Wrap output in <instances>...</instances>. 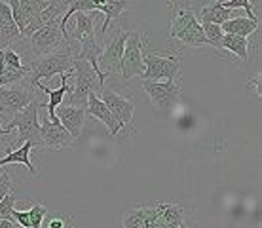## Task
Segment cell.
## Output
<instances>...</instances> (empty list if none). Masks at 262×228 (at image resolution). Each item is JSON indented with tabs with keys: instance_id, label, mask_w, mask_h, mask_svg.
Listing matches in <instances>:
<instances>
[{
	"instance_id": "cell-1",
	"label": "cell",
	"mask_w": 262,
	"mask_h": 228,
	"mask_svg": "<svg viewBox=\"0 0 262 228\" xmlns=\"http://www.w3.org/2000/svg\"><path fill=\"white\" fill-rule=\"evenodd\" d=\"M67 84H69V90H67V95L63 99V105L78 107L84 111L88 107L90 93H99L101 88H105V86H101L92 65L85 63V61H78V59L72 61V69L69 71V82Z\"/></svg>"
},
{
	"instance_id": "cell-2",
	"label": "cell",
	"mask_w": 262,
	"mask_h": 228,
	"mask_svg": "<svg viewBox=\"0 0 262 228\" xmlns=\"http://www.w3.org/2000/svg\"><path fill=\"white\" fill-rule=\"evenodd\" d=\"M72 61H74V46L71 42H67L57 52L31 61V65H29L31 72L25 78V84L34 88L38 82H42V78H52V76H57V74L63 76L72 69Z\"/></svg>"
},
{
	"instance_id": "cell-3",
	"label": "cell",
	"mask_w": 262,
	"mask_h": 228,
	"mask_svg": "<svg viewBox=\"0 0 262 228\" xmlns=\"http://www.w3.org/2000/svg\"><path fill=\"white\" fill-rule=\"evenodd\" d=\"M38 109H40L38 99H34V101H31L21 112L13 114V118L10 120V124L4 128L6 135H10V131L17 128V139H19V143H31L33 149H42Z\"/></svg>"
},
{
	"instance_id": "cell-4",
	"label": "cell",
	"mask_w": 262,
	"mask_h": 228,
	"mask_svg": "<svg viewBox=\"0 0 262 228\" xmlns=\"http://www.w3.org/2000/svg\"><path fill=\"white\" fill-rule=\"evenodd\" d=\"M146 52H148V34L143 33V31H129L127 38H125L122 72H120L125 80L143 74V59Z\"/></svg>"
},
{
	"instance_id": "cell-5",
	"label": "cell",
	"mask_w": 262,
	"mask_h": 228,
	"mask_svg": "<svg viewBox=\"0 0 262 228\" xmlns=\"http://www.w3.org/2000/svg\"><path fill=\"white\" fill-rule=\"evenodd\" d=\"M144 71L141 74L143 80L148 82H175L179 69H181V57L171 55V53H160V52H148L144 53L143 59Z\"/></svg>"
},
{
	"instance_id": "cell-6",
	"label": "cell",
	"mask_w": 262,
	"mask_h": 228,
	"mask_svg": "<svg viewBox=\"0 0 262 228\" xmlns=\"http://www.w3.org/2000/svg\"><path fill=\"white\" fill-rule=\"evenodd\" d=\"M129 31L116 29L103 46V53L99 57V71L103 74H120L122 72V57H124V46Z\"/></svg>"
},
{
	"instance_id": "cell-7",
	"label": "cell",
	"mask_w": 262,
	"mask_h": 228,
	"mask_svg": "<svg viewBox=\"0 0 262 228\" xmlns=\"http://www.w3.org/2000/svg\"><path fill=\"white\" fill-rule=\"evenodd\" d=\"M202 6V4H200ZM171 12L169 17V38H181L186 33H190L198 27H202V23L198 21V6H188L183 2H169L167 4Z\"/></svg>"
},
{
	"instance_id": "cell-8",
	"label": "cell",
	"mask_w": 262,
	"mask_h": 228,
	"mask_svg": "<svg viewBox=\"0 0 262 228\" xmlns=\"http://www.w3.org/2000/svg\"><path fill=\"white\" fill-rule=\"evenodd\" d=\"M143 90L158 111H171L181 101L183 90L177 82H148L143 80Z\"/></svg>"
},
{
	"instance_id": "cell-9",
	"label": "cell",
	"mask_w": 262,
	"mask_h": 228,
	"mask_svg": "<svg viewBox=\"0 0 262 228\" xmlns=\"http://www.w3.org/2000/svg\"><path fill=\"white\" fill-rule=\"evenodd\" d=\"M67 36L59 25H44L31 36V52L36 57H44L61 50L67 44Z\"/></svg>"
},
{
	"instance_id": "cell-10",
	"label": "cell",
	"mask_w": 262,
	"mask_h": 228,
	"mask_svg": "<svg viewBox=\"0 0 262 228\" xmlns=\"http://www.w3.org/2000/svg\"><path fill=\"white\" fill-rule=\"evenodd\" d=\"M97 97L105 103V107L111 111V114L114 116V120L118 122L120 130H125L127 126L133 124V112H135V105L133 101H129L124 95H118L116 91L101 88V91L97 93Z\"/></svg>"
},
{
	"instance_id": "cell-11",
	"label": "cell",
	"mask_w": 262,
	"mask_h": 228,
	"mask_svg": "<svg viewBox=\"0 0 262 228\" xmlns=\"http://www.w3.org/2000/svg\"><path fill=\"white\" fill-rule=\"evenodd\" d=\"M34 88H31L29 84H13L6 86V88H0V105L6 112L17 114L25 109L27 105L34 101Z\"/></svg>"
},
{
	"instance_id": "cell-12",
	"label": "cell",
	"mask_w": 262,
	"mask_h": 228,
	"mask_svg": "<svg viewBox=\"0 0 262 228\" xmlns=\"http://www.w3.org/2000/svg\"><path fill=\"white\" fill-rule=\"evenodd\" d=\"M40 139H42V149H52V150H63L69 149L72 144L71 133L59 124V120H50L44 116L40 122Z\"/></svg>"
},
{
	"instance_id": "cell-13",
	"label": "cell",
	"mask_w": 262,
	"mask_h": 228,
	"mask_svg": "<svg viewBox=\"0 0 262 228\" xmlns=\"http://www.w3.org/2000/svg\"><path fill=\"white\" fill-rule=\"evenodd\" d=\"M158 221L156 202L137 203L135 208L127 209L122 217V228H143L146 224H154Z\"/></svg>"
},
{
	"instance_id": "cell-14",
	"label": "cell",
	"mask_w": 262,
	"mask_h": 228,
	"mask_svg": "<svg viewBox=\"0 0 262 228\" xmlns=\"http://www.w3.org/2000/svg\"><path fill=\"white\" fill-rule=\"evenodd\" d=\"M55 116L59 120V124L71 133L72 139H78L82 133V126L85 122V111L78 107H67L61 105L55 109Z\"/></svg>"
},
{
	"instance_id": "cell-15",
	"label": "cell",
	"mask_w": 262,
	"mask_h": 228,
	"mask_svg": "<svg viewBox=\"0 0 262 228\" xmlns=\"http://www.w3.org/2000/svg\"><path fill=\"white\" fill-rule=\"evenodd\" d=\"M85 116L90 118H97L99 122H103L106 126V130H108V135H118L120 131V126L118 122L114 120V116L111 114V111L105 107V103L97 97V93H90V97H88V107H85Z\"/></svg>"
},
{
	"instance_id": "cell-16",
	"label": "cell",
	"mask_w": 262,
	"mask_h": 228,
	"mask_svg": "<svg viewBox=\"0 0 262 228\" xmlns=\"http://www.w3.org/2000/svg\"><path fill=\"white\" fill-rule=\"evenodd\" d=\"M236 12H230L223 6V2H207V4H202L200 6V12H198V21L200 23H211V25H223L228 19L236 17Z\"/></svg>"
},
{
	"instance_id": "cell-17",
	"label": "cell",
	"mask_w": 262,
	"mask_h": 228,
	"mask_svg": "<svg viewBox=\"0 0 262 228\" xmlns=\"http://www.w3.org/2000/svg\"><path fill=\"white\" fill-rule=\"evenodd\" d=\"M158 209V221L162 222L165 228H183V224L186 222L184 217V209L177 203H162L156 202Z\"/></svg>"
},
{
	"instance_id": "cell-18",
	"label": "cell",
	"mask_w": 262,
	"mask_h": 228,
	"mask_svg": "<svg viewBox=\"0 0 262 228\" xmlns=\"http://www.w3.org/2000/svg\"><path fill=\"white\" fill-rule=\"evenodd\" d=\"M31 150H33V144L31 143H23L21 147L13 150L8 147L6 149V156L0 158V168L2 165H8V163H23L31 175H36L38 170L34 168V163L31 162Z\"/></svg>"
},
{
	"instance_id": "cell-19",
	"label": "cell",
	"mask_w": 262,
	"mask_h": 228,
	"mask_svg": "<svg viewBox=\"0 0 262 228\" xmlns=\"http://www.w3.org/2000/svg\"><path fill=\"white\" fill-rule=\"evenodd\" d=\"M131 4L125 2V0H105V2H97V10L101 15H105V21H103V27H101V36H106L108 33V25H111L112 19H118L120 13L125 12Z\"/></svg>"
},
{
	"instance_id": "cell-20",
	"label": "cell",
	"mask_w": 262,
	"mask_h": 228,
	"mask_svg": "<svg viewBox=\"0 0 262 228\" xmlns=\"http://www.w3.org/2000/svg\"><path fill=\"white\" fill-rule=\"evenodd\" d=\"M224 34H232V36H242V38H249L251 34L256 33V29H258V21H253L249 17H232L228 19L226 23L221 25Z\"/></svg>"
},
{
	"instance_id": "cell-21",
	"label": "cell",
	"mask_w": 262,
	"mask_h": 228,
	"mask_svg": "<svg viewBox=\"0 0 262 228\" xmlns=\"http://www.w3.org/2000/svg\"><path fill=\"white\" fill-rule=\"evenodd\" d=\"M67 8H69V0H48L46 8L40 13V21L42 25H59L65 17Z\"/></svg>"
},
{
	"instance_id": "cell-22",
	"label": "cell",
	"mask_w": 262,
	"mask_h": 228,
	"mask_svg": "<svg viewBox=\"0 0 262 228\" xmlns=\"http://www.w3.org/2000/svg\"><path fill=\"white\" fill-rule=\"evenodd\" d=\"M249 40L242 38V36H232V34H224L223 42H221V50L224 52L234 53L236 57L242 61H249Z\"/></svg>"
},
{
	"instance_id": "cell-23",
	"label": "cell",
	"mask_w": 262,
	"mask_h": 228,
	"mask_svg": "<svg viewBox=\"0 0 262 228\" xmlns=\"http://www.w3.org/2000/svg\"><path fill=\"white\" fill-rule=\"evenodd\" d=\"M46 4H48V0H19V10H21V15H23L25 25L29 21L40 17V13L46 8Z\"/></svg>"
},
{
	"instance_id": "cell-24",
	"label": "cell",
	"mask_w": 262,
	"mask_h": 228,
	"mask_svg": "<svg viewBox=\"0 0 262 228\" xmlns=\"http://www.w3.org/2000/svg\"><path fill=\"white\" fill-rule=\"evenodd\" d=\"M21 38V33L15 23H6V25H0V52L10 48L13 40Z\"/></svg>"
},
{
	"instance_id": "cell-25",
	"label": "cell",
	"mask_w": 262,
	"mask_h": 228,
	"mask_svg": "<svg viewBox=\"0 0 262 228\" xmlns=\"http://www.w3.org/2000/svg\"><path fill=\"white\" fill-rule=\"evenodd\" d=\"M202 29H203V34H205V38H207V42H209V46H213V48H216L219 52L223 53V50H221V42H223V29L219 25H211V23H202Z\"/></svg>"
},
{
	"instance_id": "cell-26",
	"label": "cell",
	"mask_w": 262,
	"mask_h": 228,
	"mask_svg": "<svg viewBox=\"0 0 262 228\" xmlns=\"http://www.w3.org/2000/svg\"><path fill=\"white\" fill-rule=\"evenodd\" d=\"M48 217V208L42 203L34 202L29 209V221H31V228H42V222Z\"/></svg>"
},
{
	"instance_id": "cell-27",
	"label": "cell",
	"mask_w": 262,
	"mask_h": 228,
	"mask_svg": "<svg viewBox=\"0 0 262 228\" xmlns=\"http://www.w3.org/2000/svg\"><path fill=\"white\" fill-rule=\"evenodd\" d=\"M223 6L230 12H236V10H245L247 12V17L253 21H258V17L253 12V2L251 0H228V2H223Z\"/></svg>"
},
{
	"instance_id": "cell-28",
	"label": "cell",
	"mask_w": 262,
	"mask_h": 228,
	"mask_svg": "<svg viewBox=\"0 0 262 228\" xmlns=\"http://www.w3.org/2000/svg\"><path fill=\"white\" fill-rule=\"evenodd\" d=\"M0 59L4 61L6 69H13V71H17V69H21V67H23V57H21L17 52H13L12 48L2 50V52H0Z\"/></svg>"
},
{
	"instance_id": "cell-29",
	"label": "cell",
	"mask_w": 262,
	"mask_h": 228,
	"mask_svg": "<svg viewBox=\"0 0 262 228\" xmlns=\"http://www.w3.org/2000/svg\"><path fill=\"white\" fill-rule=\"evenodd\" d=\"M15 194L10 192V194L0 202V217L2 221H12L13 222V213H15Z\"/></svg>"
},
{
	"instance_id": "cell-30",
	"label": "cell",
	"mask_w": 262,
	"mask_h": 228,
	"mask_svg": "<svg viewBox=\"0 0 262 228\" xmlns=\"http://www.w3.org/2000/svg\"><path fill=\"white\" fill-rule=\"evenodd\" d=\"M42 228H72V219L71 215H57L50 219L46 217L42 222Z\"/></svg>"
},
{
	"instance_id": "cell-31",
	"label": "cell",
	"mask_w": 262,
	"mask_h": 228,
	"mask_svg": "<svg viewBox=\"0 0 262 228\" xmlns=\"http://www.w3.org/2000/svg\"><path fill=\"white\" fill-rule=\"evenodd\" d=\"M12 189H13L12 179H10V175H8L6 171H2V177H0V202L12 192Z\"/></svg>"
},
{
	"instance_id": "cell-32",
	"label": "cell",
	"mask_w": 262,
	"mask_h": 228,
	"mask_svg": "<svg viewBox=\"0 0 262 228\" xmlns=\"http://www.w3.org/2000/svg\"><path fill=\"white\" fill-rule=\"evenodd\" d=\"M13 222L21 228H31V221H29V211H15L13 213Z\"/></svg>"
},
{
	"instance_id": "cell-33",
	"label": "cell",
	"mask_w": 262,
	"mask_h": 228,
	"mask_svg": "<svg viewBox=\"0 0 262 228\" xmlns=\"http://www.w3.org/2000/svg\"><path fill=\"white\" fill-rule=\"evenodd\" d=\"M0 228H19L15 222H12V221H2L0 222Z\"/></svg>"
},
{
	"instance_id": "cell-34",
	"label": "cell",
	"mask_w": 262,
	"mask_h": 228,
	"mask_svg": "<svg viewBox=\"0 0 262 228\" xmlns=\"http://www.w3.org/2000/svg\"><path fill=\"white\" fill-rule=\"evenodd\" d=\"M2 112H6V111H4L2 107H0V114H2ZM0 135H6V131H4V128H2V124H0Z\"/></svg>"
},
{
	"instance_id": "cell-35",
	"label": "cell",
	"mask_w": 262,
	"mask_h": 228,
	"mask_svg": "<svg viewBox=\"0 0 262 228\" xmlns=\"http://www.w3.org/2000/svg\"><path fill=\"white\" fill-rule=\"evenodd\" d=\"M0 222H2V217H0Z\"/></svg>"
},
{
	"instance_id": "cell-36",
	"label": "cell",
	"mask_w": 262,
	"mask_h": 228,
	"mask_svg": "<svg viewBox=\"0 0 262 228\" xmlns=\"http://www.w3.org/2000/svg\"><path fill=\"white\" fill-rule=\"evenodd\" d=\"M0 177H2V171H0Z\"/></svg>"
}]
</instances>
